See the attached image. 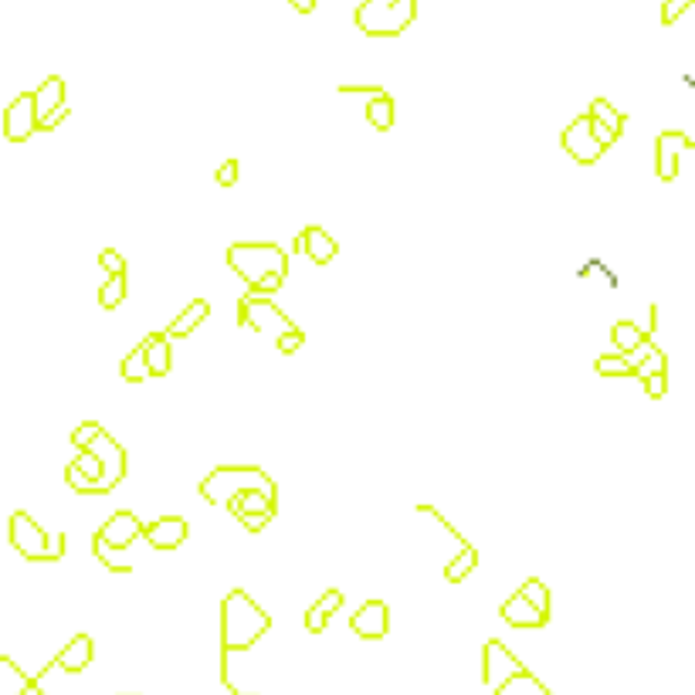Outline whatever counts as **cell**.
I'll use <instances>...</instances> for the list:
<instances>
[{"label": "cell", "instance_id": "cell-1", "mask_svg": "<svg viewBox=\"0 0 695 695\" xmlns=\"http://www.w3.org/2000/svg\"><path fill=\"white\" fill-rule=\"evenodd\" d=\"M224 258H228V265L234 269V275H241L248 282L252 295L271 299L275 292L285 285L289 252L282 245H271V241H241V245H231Z\"/></svg>", "mask_w": 695, "mask_h": 695}, {"label": "cell", "instance_id": "cell-2", "mask_svg": "<svg viewBox=\"0 0 695 695\" xmlns=\"http://www.w3.org/2000/svg\"><path fill=\"white\" fill-rule=\"evenodd\" d=\"M271 618L265 607H258L248 590H231L221 600V648L224 655L231 652H248L262 637L269 635Z\"/></svg>", "mask_w": 695, "mask_h": 695}, {"label": "cell", "instance_id": "cell-3", "mask_svg": "<svg viewBox=\"0 0 695 695\" xmlns=\"http://www.w3.org/2000/svg\"><path fill=\"white\" fill-rule=\"evenodd\" d=\"M245 488H258L265 499L278 503V488L269 472H262L258 465H221L214 468L204 482L197 485V492L207 499L211 505H228L231 496L245 492Z\"/></svg>", "mask_w": 695, "mask_h": 695}, {"label": "cell", "instance_id": "cell-4", "mask_svg": "<svg viewBox=\"0 0 695 695\" xmlns=\"http://www.w3.org/2000/svg\"><path fill=\"white\" fill-rule=\"evenodd\" d=\"M7 540L27 563H59L65 557V550H68V536L65 533L48 536L44 526H38L35 516L24 512V509H18L11 516V522H7Z\"/></svg>", "mask_w": 695, "mask_h": 695}, {"label": "cell", "instance_id": "cell-5", "mask_svg": "<svg viewBox=\"0 0 695 695\" xmlns=\"http://www.w3.org/2000/svg\"><path fill=\"white\" fill-rule=\"evenodd\" d=\"M418 18V0H363L356 7V27L370 38H397Z\"/></svg>", "mask_w": 695, "mask_h": 695}, {"label": "cell", "instance_id": "cell-6", "mask_svg": "<svg viewBox=\"0 0 695 695\" xmlns=\"http://www.w3.org/2000/svg\"><path fill=\"white\" fill-rule=\"evenodd\" d=\"M238 323H241V329H252V332H275V336L295 329V323H292L289 316L278 309L271 299H265V295H252V292L238 302Z\"/></svg>", "mask_w": 695, "mask_h": 695}, {"label": "cell", "instance_id": "cell-7", "mask_svg": "<svg viewBox=\"0 0 695 695\" xmlns=\"http://www.w3.org/2000/svg\"><path fill=\"white\" fill-rule=\"evenodd\" d=\"M85 451H92L102 465V479H98V496H105V492H113L122 479H126V468H129V458H126V448L102 427L96 438L89 441Z\"/></svg>", "mask_w": 695, "mask_h": 695}, {"label": "cell", "instance_id": "cell-8", "mask_svg": "<svg viewBox=\"0 0 695 695\" xmlns=\"http://www.w3.org/2000/svg\"><path fill=\"white\" fill-rule=\"evenodd\" d=\"M228 512H231L234 519L241 522L248 533H262L265 526H269L271 519H275V512H278V503H271V499H265L258 488H245V492H238V496H231L228 499V505H224Z\"/></svg>", "mask_w": 695, "mask_h": 695}, {"label": "cell", "instance_id": "cell-9", "mask_svg": "<svg viewBox=\"0 0 695 695\" xmlns=\"http://www.w3.org/2000/svg\"><path fill=\"white\" fill-rule=\"evenodd\" d=\"M139 536H143V519H139L136 512H129V509L113 512V516L96 529V540L102 543L105 550H113V553H126V550L133 546V540H139Z\"/></svg>", "mask_w": 695, "mask_h": 695}, {"label": "cell", "instance_id": "cell-10", "mask_svg": "<svg viewBox=\"0 0 695 695\" xmlns=\"http://www.w3.org/2000/svg\"><path fill=\"white\" fill-rule=\"evenodd\" d=\"M560 146L574 156V163H580V167H594L600 156L607 153V150L597 143V136L590 133V119L587 116H577L566 129H563Z\"/></svg>", "mask_w": 695, "mask_h": 695}, {"label": "cell", "instance_id": "cell-11", "mask_svg": "<svg viewBox=\"0 0 695 695\" xmlns=\"http://www.w3.org/2000/svg\"><path fill=\"white\" fill-rule=\"evenodd\" d=\"M692 150H695V139L689 133H682V129H665V133H658V139H655V174H658V180L672 184V180L678 176V156L692 153Z\"/></svg>", "mask_w": 695, "mask_h": 695}, {"label": "cell", "instance_id": "cell-12", "mask_svg": "<svg viewBox=\"0 0 695 695\" xmlns=\"http://www.w3.org/2000/svg\"><path fill=\"white\" fill-rule=\"evenodd\" d=\"M522 668H526V665H522L519 658L505 648L499 637H492V641L485 644V652H482V682L488 685V689H492V692L503 685L505 678H512L516 672H522Z\"/></svg>", "mask_w": 695, "mask_h": 695}, {"label": "cell", "instance_id": "cell-13", "mask_svg": "<svg viewBox=\"0 0 695 695\" xmlns=\"http://www.w3.org/2000/svg\"><path fill=\"white\" fill-rule=\"evenodd\" d=\"M583 116L590 119V133L597 136V143L604 150H611L621 139V133H624V113L618 105H611L607 98H594Z\"/></svg>", "mask_w": 695, "mask_h": 695}, {"label": "cell", "instance_id": "cell-14", "mask_svg": "<svg viewBox=\"0 0 695 695\" xmlns=\"http://www.w3.org/2000/svg\"><path fill=\"white\" fill-rule=\"evenodd\" d=\"M38 133V119H35V98L31 92H20L7 109H4V136L11 143H27Z\"/></svg>", "mask_w": 695, "mask_h": 695}, {"label": "cell", "instance_id": "cell-15", "mask_svg": "<svg viewBox=\"0 0 695 695\" xmlns=\"http://www.w3.org/2000/svg\"><path fill=\"white\" fill-rule=\"evenodd\" d=\"M349 628L363 637V641H380V637L390 635V607H387L384 600H367L349 618Z\"/></svg>", "mask_w": 695, "mask_h": 695}, {"label": "cell", "instance_id": "cell-16", "mask_svg": "<svg viewBox=\"0 0 695 695\" xmlns=\"http://www.w3.org/2000/svg\"><path fill=\"white\" fill-rule=\"evenodd\" d=\"M143 540L153 550H176L187 540V519L184 516H160L153 522H143Z\"/></svg>", "mask_w": 695, "mask_h": 695}, {"label": "cell", "instance_id": "cell-17", "mask_svg": "<svg viewBox=\"0 0 695 695\" xmlns=\"http://www.w3.org/2000/svg\"><path fill=\"white\" fill-rule=\"evenodd\" d=\"M295 248L306 254L312 265H329L336 258V252H340V245L332 241V234L326 228H319V224H312V228H306V231L299 234L295 238Z\"/></svg>", "mask_w": 695, "mask_h": 695}, {"label": "cell", "instance_id": "cell-18", "mask_svg": "<svg viewBox=\"0 0 695 695\" xmlns=\"http://www.w3.org/2000/svg\"><path fill=\"white\" fill-rule=\"evenodd\" d=\"M92 658H96V641H92V635H75L61 648L59 658L51 665L61 668V672H68V675H78V672H85L92 665Z\"/></svg>", "mask_w": 695, "mask_h": 695}, {"label": "cell", "instance_id": "cell-19", "mask_svg": "<svg viewBox=\"0 0 695 695\" xmlns=\"http://www.w3.org/2000/svg\"><path fill=\"white\" fill-rule=\"evenodd\" d=\"M139 347H143V360H146L150 377H170V370H174V343L163 332L143 336Z\"/></svg>", "mask_w": 695, "mask_h": 695}, {"label": "cell", "instance_id": "cell-20", "mask_svg": "<svg viewBox=\"0 0 695 695\" xmlns=\"http://www.w3.org/2000/svg\"><path fill=\"white\" fill-rule=\"evenodd\" d=\"M499 618H503L509 628H519V631H526V628H546V624H550V618L540 614L533 604H526L519 594H512L509 600L499 604Z\"/></svg>", "mask_w": 695, "mask_h": 695}, {"label": "cell", "instance_id": "cell-21", "mask_svg": "<svg viewBox=\"0 0 695 695\" xmlns=\"http://www.w3.org/2000/svg\"><path fill=\"white\" fill-rule=\"evenodd\" d=\"M31 98H35V119L38 122H44V119L51 116L59 105H65L68 102V89H65V78L61 75H51L44 78L38 89L31 92Z\"/></svg>", "mask_w": 695, "mask_h": 695}, {"label": "cell", "instance_id": "cell-22", "mask_svg": "<svg viewBox=\"0 0 695 695\" xmlns=\"http://www.w3.org/2000/svg\"><path fill=\"white\" fill-rule=\"evenodd\" d=\"M340 607H343V594H340L336 587L326 590V594H319V597L309 604V611H306V631H309V635H323L329 621L340 614Z\"/></svg>", "mask_w": 695, "mask_h": 695}, {"label": "cell", "instance_id": "cell-23", "mask_svg": "<svg viewBox=\"0 0 695 695\" xmlns=\"http://www.w3.org/2000/svg\"><path fill=\"white\" fill-rule=\"evenodd\" d=\"M207 316H211V302H207V299H193L191 306L180 312L170 326L163 329V336H167L170 343H174V340H187L191 332H197V326H200Z\"/></svg>", "mask_w": 695, "mask_h": 695}, {"label": "cell", "instance_id": "cell-24", "mask_svg": "<svg viewBox=\"0 0 695 695\" xmlns=\"http://www.w3.org/2000/svg\"><path fill=\"white\" fill-rule=\"evenodd\" d=\"M628 363H631L637 380H648L652 373H668V356H665L652 340H644V343L628 356Z\"/></svg>", "mask_w": 695, "mask_h": 695}, {"label": "cell", "instance_id": "cell-25", "mask_svg": "<svg viewBox=\"0 0 695 695\" xmlns=\"http://www.w3.org/2000/svg\"><path fill=\"white\" fill-rule=\"evenodd\" d=\"M367 122L377 129V133H390L394 129V122H397V105H394V96L390 92H377V96L367 98Z\"/></svg>", "mask_w": 695, "mask_h": 695}, {"label": "cell", "instance_id": "cell-26", "mask_svg": "<svg viewBox=\"0 0 695 695\" xmlns=\"http://www.w3.org/2000/svg\"><path fill=\"white\" fill-rule=\"evenodd\" d=\"M648 336H644V329L637 326V323H631V319H621V323H614L611 326V343H614V349L611 353H621V356H631L641 343H644Z\"/></svg>", "mask_w": 695, "mask_h": 695}, {"label": "cell", "instance_id": "cell-27", "mask_svg": "<svg viewBox=\"0 0 695 695\" xmlns=\"http://www.w3.org/2000/svg\"><path fill=\"white\" fill-rule=\"evenodd\" d=\"M496 695H553V692H550L529 668H522V672H516L512 678H505L503 685L496 689Z\"/></svg>", "mask_w": 695, "mask_h": 695}, {"label": "cell", "instance_id": "cell-28", "mask_svg": "<svg viewBox=\"0 0 695 695\" xmlns=\"http://www.w3.org/2000/svg\"><path fill=\"white\" fill-rule=\"evenodd\" d=\"M475 566H479V550L468 543V546L458 550V557H455V560H448V566H444V580H448V583H462Z\"/></svg>", "mask_w": 695, "mask_h": 695}, {"label": "cell", "instance_id": "cell-29", "mask_svg": "<svg viewBox=\"0 0 695 695\" xmlns=\"http://www.w3.org/2000/svg\"><path fill=\"white\" fill-rule=\"evenodd\" d=\"M526 604H533L540 614H546L550 618V611H553V597H550V587L543 583L540 577H529V580H522V587L516 590Z\"/></svg>", "mask_w": 695, "mask_h": 695}, {"label": "cell", "instance_id": "cell-30", "mask_svg": "<svg viewBox=\"0 0 695 695\" xmlns=\"http://www.w3.org/2000/svg\"><path fill=\"white\" fill-rule=\"evenodd\" d=\"M119 377H122V380H129V384H143V380H150V370H146V360H143V347L129 349V353L122 356V363H119Z\"/></svg>", "mask_w": 695, "mask_h": 695}, {"label": "cell", "instance_id": "cell-31", "mask_svg": "<svg viewBox=\"0 0 695 695\" xmlns=\"http://www.w3.org/2000/svg\"><path fill=\"white\" fill-rule=\"evenodd\" d=\"M594 370H597V377H635L628 356H621V353H604V356H597Z\"/></svg>", "mask_w": 695, "mask_h": 695}, {"label": "cell", "instance_id": "cell-32", "mask_svg": "<svg viewBox=\"0 0 695 695\" xmlns=\"http://www.w3.org/2000/svg\"><path fill=\"white\" fill-rule=\"evenodd\" d=\"M126 299V275H109V282L98 289V306L102 309H116Z\"/></svg>", "mask_w": 695, "mask_h": 695}, {"label": "cell", "instance_id": "cell-33", "mask_svg": "<svg viewBox=\"0 0 695 695\" xmlns=\"http://www.w3.org/2000/svg\"><path fill=\"white\" fill-rule=\"evenodd\" d=\"M92 553H96V560L105 566V570H113V574H133V563H126L122 553H113V550H105L102 543L92 536Z\"/></svg>", "mask_w": 695, "mask_h": 695}, {"label": "cell", "instance_id": "cell-34", "mask_svg": "<svg viewBox=\"0 0 695 695\" xmlns=\"http://www.w3.org/2000/svg\"><path fill=\"white\" fill-rule=\"evenodd\" d=\"M72 468H75L82 479H89V482L96 485V496H98V479H102V465H98V458L92 455V451H78V458H72Z\"/></svg>", "mask_w": 695, "mask_h": 695}, {"label": "cell", "instance_id": "cell-35", "mask_svg": "<svg viewBox=\"0 0 695 695\" xmlns=\"http://www.w3.org/2000/svg\"><path fill=\"white\" fill-rule=\"evenodd\" d=\"M275 340H278V353H282V356H292V353H299V349H302L306 332L295 326V329H289V332H282V336H275Z\"/></svg>", "mask_w": 695, "mask_h": 695}, {"label": "cell", "instance_id": "cell-36", "mask_svg": "<svg viewBox=\"0 0 695 695\" xmlns=\"http://www.w3.org/2000/svg\"><path fill=\"white\" fill-rule=\"evenodd\" d=\"M692 4L695 0H665V4H661V24H665V27L675 24L685 11H692Z\"/></svg>", "mask_w": 695, "mask_h": 695}, {"label": "cell", "instance_id": "cell-37", "mask_svg": "<svg viewBox=\"0 0 695 695\" xmlns=\"http://www.w3.org/2000/svg\"><path fill=\"white\" fill-rule=\"evenodd\" d=\"M98 431H102V425H96V421H82V425L72 431V444H75L78 451H85V448H89V441L96 438Z\"/></svg>", "mask_w": 695, "mask_h": 695}, {"label": "cell", "instance_id": "cell-38", "mask_svg": "<svg viewBox=\"0 0 695 695\" xmlns=\"http://www.w3.org/2000/svg\"><path fill=\"white\" fill-rule=\"evenodd\" d=\"M98 265L109 271V275H126V258L116 248H105V252L98 254Z\"/></svg>", "mask_w": 695, "mask_h": 695}, {"label": "cell", "instance_id": "cell-39", "mask_svg": "<svg viewBox=\"0 0 695 695\" xmlns=\"http://www.w3.org/2000/svg\"><path fill=\"white\" fill-rule=\"evenodd\" d=\"M644 384V394L652 397V401H661L665 394H668V373H652L648 380H641Z\"/></svg>", "mask_w": 695, "mask_h": 695}, {"label": "cell", "instance_id": "cell-40", "mask_svg": "<svg viewBox=\"0 0 695 695\" xmlns=\"http://www.w3.org/2000/svg\"><path fill=\"white\" fill-rule=\"evenodd\" d=\"M214 180H217V187H234V184H238V160H224V163H221V167H217V176H214Z\"/></svg>", "mask_w": 695, "mask_h": 695}, {"label": "cell", "instance_id": "cell-41", "mask_svg": "<svg viewBox=\"0 0 695 695\" xmlns=\"http://www.w3.org/2000/svg\"><path fill=\"white\" fill-rule=\"evenodd\" d=\"M68 116H72V105L65 102V105H59V109H55L51 116L44 119V122H38V129H41V133H51V129H59V126H61V122H65Z\"/></svg>", "mask_w": 695, "mask_h": 695}, {"label": "cell", "instance_id": "cell-42", "mask_svg": "<svg viewBox=\"0 0 695 695\" xmlns=\"http://www.w3.org/2000/svg\"><path fill=\"white\" fill-rule=\"evenodd\" d=\"M18 695H48V692L41 689V678H38V675H27V678H24V685H20Z\"/></svg>", "mask_w": 695, "mask_h": 695}, {"label": "cell", "instance_id": "cell-43", "mask_svg": "<svg viewBox=\"0 0 695 695\" xmlns=\"http://www.w3.org/2000/svg\"><path fill=\"white\" fill-rule=\"evenodd\" d=\"M289 4L299 11V14H312V11H316V0H289Z\"/></svg>", "mask_w": 695, "mask_h": 695}]
</instances>
